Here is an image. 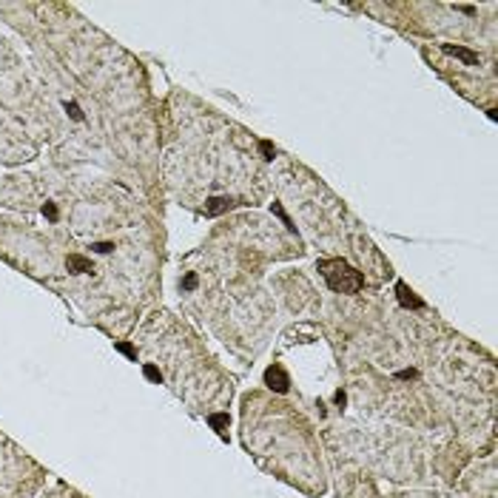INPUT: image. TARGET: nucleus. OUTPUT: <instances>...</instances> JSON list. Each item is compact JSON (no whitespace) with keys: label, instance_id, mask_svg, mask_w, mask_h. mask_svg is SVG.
I'll return each mask as SVG.
<instances>
[{"label":"nucleus","instance_id":"f257e3e1","mask_svg":"<svg viewBox=\"0 0 498 498\" xmlns=\"http://www.w3.org/2000/svg\"><path fill=\"white\" fill-rule=\"evenodd\" d=\"M319 273L325 276V282L336 293H359L365 288V276L348 265L345 259H322L319 262Z\"/></svg>","mask_w":498,"mask_h":498},{"label":"nucleus","instance_id":"39448f33","mask_svg":"<svg viewBox=\"0 0 498 498\" xmlns=\"http://www.w3.org/2000/svg\"><path fill=\"white\" fill-rule=\"evenodd\" d=\"M441 49L447 51V54H453V57H458V60H464L467 66H478V54L476 51L464 49V46H450V43H444Z\"/></svg>","mask_w":498,"mask_h":498},{"label":"nucleus","instance_id":"0eeeda50","mask_svg":"<svg viewBox=\"0 0 498 498\" xmlns=\"http://www.w3.org/2000/svg\"><path fill=\"white\" fill-rule=\"evenodd\" d=\"M208 424L214 427L222 438H225V427H228V413H214V415H208Z\"/></svg>","mask_w":498,"mask_h":498},{"label":"nucleus","instance_id":"f3484780","mask_svg":"<svg viewBox=\"0 0 498 498\" xmlns=\"http://www.w3.org/2000/svg\"><path fill=\"white\" fill-rule=\"evenodd\" d=\"M336 404H339V407H345V401H348V396H345V390H336Z\"/></svg>","mask_w":498,"mask_h":498},{"label":"nucleus","instance_id":"20e7f679","mask_svg":"<svg viewBox=\"0 0 498 498\" xmlns=\"http://www.w3.org/2000/svg\"><path fill=\"white\" fill-rule=\"evenodd\" d=\"M233 208V199L231 197H211L208 199V205H205V214L208 216H219L225 214V211H231Z\"/></svg>","mask_w":498,"mask_h":498},{"label":"nucleus","instance_id":"f8f14e48","mask_svg":"<svg viewBox=\"0 0 498 498\" xmlns=\"http://www.w3.org/2000/svg\"><path fill=\"white\" fill-rule=\"evenodd\" d=\"M66 111L71 114V120H77V123L83 120V111H80V105H77V103H68V100H66Z\"/></svg>","mask_w":498,"mask_h":498},{"label":"nucleus","instance_id":"a211bd4d","mask_svg":"<svg viewBox=\"0 0 498 498\" xmlns=\"http://www.w3.org/2000/svg\"><path fill=\"white\" fill-rule=\"evenodd\" d=\"M456 9H458V12H464V15H476V9H473V6H456Z\"/></svg>","mask_w":498,"mask_h":498},{"label":"nucleus","instance_id":"9b49d317","mask_svg":"<svg viewBox=\"0 0 498 498\" xmlns=\"http://www.w3.org/2000/svg\"><path fill=\"white\" fill-rule=\"evenodd\" d=\"M117 350H120L123 356H128L131 362H137V350H134L131 345H128V342H117Z\"/></svg>","mask_w":498,"mask_h":498},{"label":"nucleus","instance_id":"2eb2a0df","mask_svg":"<svg viewBox=\"0 0 498 498\" xmlns=\"http://www.w3.org/2000/svg\"><path fill=\"white\" fill-rule=\"evenodd\" d=\"M396 379H401V382H407V379H418V370H413V367H410V370H398Z\"/></svg>","mask_w":498,"mask_h":498},{"label":"nucleus","instance_id":"f03ea898","mask_svg":"<svg viewBox=\"0 0 498 498\" xmlns=\"http://www.w3.org/2000/svg\"><path fill=\"white\" fill-rule=\"evenodd\" d=\"M265 384L270 387V390H276V393H288L290 379H288V373L282 370V365H270L265 370Z\"/></svg>","mask_w":498,"mask_h":498},{"label":"nucleus","instance_id":"4468645a","mask_svg":"<svg viewBox=\"0 0 498 498\" xmlns=\"http://www.w3.org/2000/svg\"><path fill=\"white\" fill-rule=\"evenodd\" d=\"M43 214L49 216L51 222H57V205H54V202H46V205H43Z\"/></svg>","mask_w":498,"mask_h":498},{"label":"nucleus","instance_id":"7ed1b4c3","mask_svg":"<svg viewBox=\"0 0 498 498\" xmlns=\"http://www.w3.org/2000/svg\"><path fill=\"white\" fill-rule=\"evenodd\" d=\"M396 296H398V302H401V308H413V311H421V308H424V302L415 296V293H413V290H410L404 282L396 285Z\"/></svg>","mask_w":498,"mask_h":498},{"label":"nucleus","instance_id":"9d476101","mask_svg":"<svg viewBox=\"0 0 498 498\" xmlns=\"http://www.w3.org/2000/svg\"><path fill=\"white\" fill-rule=\"evenodd\" d=\"M143 373H145V379H151V382H157V384L163 382V373H160L154 365H145V367H143Z\"/></svg>","mask_w":498,"mask_h":498},{"label":"nucleus","instance_id":"1a4fd4ad","mask_svg":"<svg viewBox=\"0 0 498 498\" xmlns=\"http://www.w3.org/2000/svg\"><path fill=\"white\" fill-rule=\"evenodd\" d=\"M259 154H262V160H273V157H276V145H273L270 140H262V143H259Z\"/></svg>","mask_w":498,"mask_h":498},{"label":"nucleus","instance_id":"423d86ee","mask_svg":"<svg viewBox=\"0 0 498 498\" xmlns=\"http://www.w3.org/2000/svg\"><path fill=\"white\" fill-rule=\"evenodd\" d=\"M66 268L71 273H91V262H88L85 256H80V253H71L66 259Z\"/></svg>","mask_w":498,"mask_h":498},{"label":"nucleus","instance_id":"6e6552de","mask_svg":"<svg viewBox=\"0 0 498 498\" xmlns=\"http://www.w3.org/2000/svg\"><path fill=\"white\" fill-rule=\"evenodd\" d=\"M270 211H273V214H276V216H279V219H282V225H285V228H288V231H290V233H296V225H293V219H290V216L285 214L282 202H273V205H270Z\"/></svg>","mask_w":498,"mask_h":498},{"label":"nucleus","instance_id":"dca6fc26","mask_svg":"<svg viewBox=\"0 0 498 498\" xmlns=\"http://www.w3.org/2000/svg\"><path fill=\"white\" fill-rule=\"evenodd\" d=\"M183 288H185V290H194V288H197V273H185Z\"/></svg>","mask_w":498,"mask_h":498},{"label":"nucleus","instance_id":"ddd939ff","mask_svg":"<svg viewBox=\"0 0 498 498\" xmlns=\"http://www.w3.org/2000/svg\"><path fill=\"white\" fill-rule=\"evenodd\" d=\"M91 250H97V253H111V250H114V242H94Z\"/></svg>","mask_w":498,"mask_h":498}]
</instances>
